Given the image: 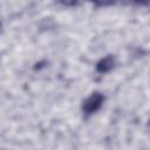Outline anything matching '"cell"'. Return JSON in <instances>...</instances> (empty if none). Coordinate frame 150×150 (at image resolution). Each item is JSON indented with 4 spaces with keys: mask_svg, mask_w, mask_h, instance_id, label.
I'll return each mask as SVG.
<instances>
[{
    "mask_svg": "<svg viewBox=\"0 0 150 150\" xmlns=\"http://www.w3.org/2000/svg\"><path fill=\"white\" fill-rule=\"evenodd\" d=\"M103 101H104V97H103L102 94H100V93L93 94L91 96H89L84 101V103H83V111L87 112V114H93V112L97 111L101 108Z\"/></svg>",
    "mask_w": 150,
    "mask_h": 150,
    "instance_id": "cell-1",
    "label": "cell"
},
{
    "mask_svg": "<svg viewBox=\"0 0 150 150\" xmlns=\"http://www.w3.org/2000/svg\"><path fill=\"white\" fill-rule=\"evenodd\" d=\"M114 64H115V60H114L112 56L109 55V56H105V57H103L102 60L98 61V63L96 64V70L101 74H104V73L110 71L112 69Z\"/></svg>",
    "mask_w": 150,
    "mask_h": 150,
    "instance_id": "cell-2",
    "label": "cell"
}]
</instances>
